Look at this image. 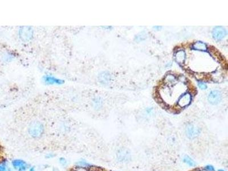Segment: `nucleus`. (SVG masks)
Instances as JSON below:
<instances>
[{"label":"nucleus","mask_w":228,"mask_h":171,"mask_svg":"<svg viewBox=\"0 0 228 171\" xmlns=\"http://www.w3.org/2000/svg\"><path fill=\"white\" fill-rule=\"evenodd\" d=\"M28 132L32 138H39L44 132L43 125L39 122L34 121L29 125Z\"/></svg>","instance_id":"nucleus-1"},{"label":"nucleus","mask_w":228,"mask_h":171,"mask_svg":"<svg viewBox=\"0 0 228 171\" xmlns=\"http://www.w3.org/2000/svg\"><path fill=\"white\" fill-rule=\"evenodd\" d=\"M201 130L197 125L189 124L186 127V134L188 138L190 139H193L197 138L200 133Z\"/></svg>","instance_id":"nucleus-2"},{"label":"nucleus","mask_w":228,"mask_h":171,"mask_svg":"<svg viewBox=\"0 0 228 171\" xmlns=\"http://www.w3.org/2000/svg\"><path fill=\"white\" fill-rule=\"evenodd\" d=\"M227 34V31L222 26H216L212 30L213 38L216 41H219L223 39Z\"/></svg>","instance_id":"nucleus-3"},{"label":"nucleus","mask_w":228,"mask_h":171,"mask_svg":"<svg viewBox=\"0 0 228 171\" xmlns=\"http://www.w3.org/2000/svg\"><path fill=\"white\" fill-rule=\"evenodd\" d=\"M222 98V93L220 91L213 90L208 95V99L211 104L216 105L221 101Z\"/></svg>","instance_id":"nucleus-4"},{"label":"nucleus","mask_w":228,"mask_h":171,"mask_svg":"<svg viewBox=\"0 0 228 171\" xmlns=\"http://www.w3.org/2000/svg\"><path fill=\"white\" fill-rule=\"evenodd\" d=\"M12 164L13 168L18 171H26L29 167V165L26 162L20 159L13 160Z\"/></svg>","instance_id":"nucleus-5"},{"label":"nucleus","mask_w":228,"mask_h":171,"mask_svg":"<svg viewBox=\"0 0 228 171\" xmlns=\"http://www.w3.org/2000/svg\"><path fill=\"white\" fill-rule=\"evenodd\" d=\"M33 30L30 27H23L20 33V36L21 38L25 41H28L32 38L33 36Z\"/></svg>","instance_id":"nucleus-6"},{"label":"nucleus","mask_w":228,"mask_h":171,"mask_svg":"<svg viewBox=\"0 0 228 171\" xmlns=\"http://www.w3.org/2000/svg\"><path fill=\"white\" fill-rule=\"evenodd\" d=\"M192 99V96L189 93H185L181 95L178 101V105L180 107H185L188 106Z\"/></svg>","instance_id":"nucleus-7"},{"label":"nucleus","mask_w":228,"mask_h":171,"mask_svg":"<svg viewBox=\"0 0 228 171\" xmlns=\"http://www.w3.org/2000/svg\"><path fill=\"white\" fill-rule=\"evenodd\" d=\"M175 60L176 62L180 64L184 62L186 58V54L184 50H179L175 54Z\"/></svg>","instance_id":"nucleus-8"},{"label":"nucleus","mask_w":228,"mask_h":171,"mask_svg":"<svg viewBox=\"0 0 228 171\" xmlns=\"http://www.w3.org/2000/svg\"><path fill=\"white\" fill-rule=\"evenodd\" d=\"M192 49L198 51H205L207 50V46L204 42H203L201 41H197L193 44Z\"/></svg>","instance_id":"nucleus-9"},{"label":"nucleus","mask_w":228,"mask_h":171,"mask_svg":"<svg viewBox=\"0 0 228 171\" xmlns=\"http://www.w3.org/2000/svg\"><path fill=\"white\" fill-rule=\"evenodd\" d=\"M118 157L119 160L122 162H124L128 160V159L130 157V156L127 151L124 149H121L118 152Z\"/></svg>","instance_id":"nucleus-10"},{"label":"nucleus","mask_w":228,"mask_h":171,"mask_svg":"<svg viewBox=\"0 0 228 171\" xmlns=\"http://www.w3.org/2000/svg\"><path fill=\"white\" fill-rule=\"evenodd\" d=\"M45 82L47 84H61L63 83L61 80L48 75L45 77Z\"/></svg>","instance_id":"nucleus-11"},{"label":"nucleus","mask_w":228,"mask_h":171,"mask_svg":"<svg viewBox=\"0 0 228 171\" xmlns=\"http://www.w3.org/2000/svg\"><path fill=\"white\" fill-rule=\"evenodd\" d=\"M183 161L185 163L188 164L189 166L190 167H194L196 165V163L195 162V161L192 159L190 158L188 156H185L184 159H183Z\"/></svg>","instance_id":"nucleus-12"},{"label":"nucleus","mask_w":228,"mask_h":171,"mask_svg":"<svg viewBox=\"0 0 228 171\" xmlns=\"http://www.w3.org/2000/svg\"><path fill=\"white\" fill-rule=\"evenodd\" d=\"M145 34H146L144 33V32H143L141 34H139L138 36H136V41L139 42V41H142L144 40V39H145V37H146V35Z\"/></svg>","instance_id":"nucleus-13"},{"label":"nucleus","mask_w":228,"mask_h":171,"mask_svg":"<svg viewBox=\"0 0 228 171\" xmlns=\"http://www.w3.org/2000/svg\"><path fill=\"white\" fill-rule=\"evenodd\" d=\"M165 79V80L167 81L168 82H172L176 79V78H175L174 75H172V74H169V75H167L166 76Z\"/></svg>","instance_id":"nucleus-14"},{"label":"nucleus","mask_w":228,"mask_h":171,"mask_svg":"<svg viewBox=\"0 0 228 171\" xmlns=\"http://www.w3.org/2000/svg\"><path fill=\"white\" fill-rule=\"evenodd\" d=\"M77 164L78 165V166H79V167H85V168H87V167H88L90 165V164L87 163L86 162H83V161L79 162H78Z\"/></svg>","instance_id":"nucleus-15"},{"label":"nucleus","mask_w":228,"mask_h":171,"mask_svg":"<svg viewBox=\"0 0 228 171\" xmlns=\"http://www.w3.org/2000/svg\"><path fill=\"white\" fill-rule=\"evenodd\" d=\"M72 171H88V170L87 168L77 166Z\"/></svg>","instance_id":"nucleus-16"},{"label":"nucleus","mask_w":228,"mask_h":171,"mask_svg":"<svg viewBox=\"0 0 228 171\" xmlns=\"http://www.w3.org/2000/svg\"><path fill=\"white\" fill-rule=\"evenodd\" d=\"M198 87L202 90H206L207 88V85L203 82H198Z\"/></svg>","instance_id":"nucleus-17"},{"label":"nucleus","mask_w":228,"mask_h":171,"mask_svg":"<svg viewBox=\"0 0 228 171\" xmlns=\"http://www.w3.org/2000/svg\"><path fill=\"white\" fill-rule=\"evenodd\" d=\"M59 163L61 164V165L62 166H65L67 164L66 159H64V157H61L59 160Z\"/></svg>","instance_id":"nucleus-18"},{"label":"nucleus","mask_w":228,"mask_h":171,"mask_svg":"<svg viewBox=\"0 0 228 171\" xmlns=\"http://www.w3.org/2000/svg\"><path fill=\"white\" fill-rule=\"evenodd\" d=\"M205 169L208 171H215V170L212 165H207L205 167Z\"/></svg>","instance_id":"nucleus-19"},{"label":"nucleus","mask_w":228,"mask_h":171,"mask_svg":"<svg viewBox=\"0 0 228 171\" xmlns=\"http://www.w3.org/2000/svg\"><path fill=\"white\" fill-rule=\"evenodd\" d=\"M0 171H8L4 165L0 164Z\"/></svg>","instance_id":"nucleus-20"},{"label":"nucleus","mask_w":228,"mask_h":171,"mask_svg":"<svg viewBox=\"0 0 228 171\" xmlns=\"http://www.w3.org/2000/svg\"><path fill=\"white\" fill-rule=\"evenodd\" d=\"M54 156V155H53V154H48V155H47L46 156V158H52V157H53Z\"/></svg>","instance_id":"nucleus-21"},{"label":"nucleus","mask_w":228,"mask_h":171,"mask_svg":"<svg viewBox=\"0 0 228 171\" xmlns=\"http://www.w3.org/2000/svg\"><path fill=\"white\" fill-rule=\"evenodd\" d=\"M29 171H35V168L34 167H31L30 169H29Z\"/></svg>","instance_id":"nucleus-22"},{"label":"nucleus","mask_w":228,"mask_h":171,"mask_svg":"<svg viewBox=\"0 0 228 171\" xmlns=\"http://www.w3.org/2000/svg\"><path fill=\"white\" fill-rule=\"evenodd\" d=\"M8 171H13L12 169H9Z\"/></svg>","instance_id":"nucleus-23"},{"label":"nucleus","mask_w":228,"mask_h":171,"mask_svg":"<svg viewBox=\"0 0 228 171\" xmlns=\"http://www.w3.org/2000/svg\"><path fill=\"white\" fill-rule=\"evenodd\" d=\"M224 171V170H219V171Z\"/></svg>","instance_id":"nucleus-24"},{"label":"nucleus","mask_w":228,"mask_h":171,"mask_svg":"<svg viewBox=\"0 0 228 171\" xmlns=\"http://www.w3.org/2000/svg\"><path fill=\"white\" fill-rule=\"evenodd\" d=\"M204 171V170H200V171Z\"/></svg>","instance_id":"nucleus-25"}]
</instances>
